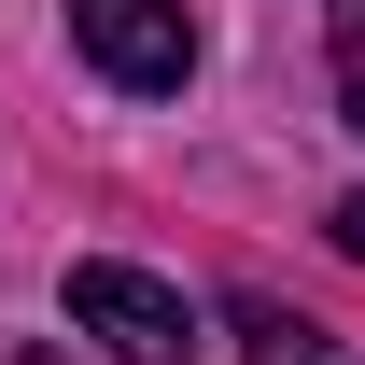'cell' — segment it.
Segmentation results:
<instances>
[{"label": "cell", "mask_w": 365, "mask_h": 365, "mask_svg": "<svg viewBox=\"0 0 365 365\" xmlns=\"http://www.w3.org/2000/svg\"><path fill=\"white\" fill-rule=\"evenodd\" d=\"M337 113L365 127V0H337Z\"/></svg>", "instance_id": "cell-4"}, {"label": "cell", "mask_w": 365, "mask_h": 365, "mask_svg": "<svg viewBox=\"0 0 365 365\" xmlns=\"http://www.w3.org/2000/svg\"><path fill=\"white\" fill-rule=\"evenodd\" d=\"M337 253H365V182H351V197H337Z\"/></svg>", "instance_id": "cell-5"}, {"label": "cell", "mask_w": 365, "mask_h": 365, "mask_svg": "<svg viewBox=\"0 0 365 365\" xmlns=\"http://www.w3.org/2000/svg\"><path fill=\"white\" fill-rule=\"evenodd\" d=\"M71 43L98 56V85L169 98L182 71H197V14H182V0H71Z\"/></svg>", "instance_id": "cell-2"}, {"label": "cell", "mask_w": 365, "mask_h": 365, "mask_svg": "<svg viewBox=\"0 0 365 365\" xmlns=\"http://www.w3.org/2000/svg\"><path fill=\"white\" fill-rule=\"evenodd\" d=\"M225 323H239V351H253V365H351V351H337L309 309H295V295H239Z\"/></svg>", "instance_id": "cell-3"}, {"label": "cell", "mask_w": 365, "mask_h": 365, "mask_svg": "<svg viewBox=\"0 0 365 365\" xmlns=\"http://www.w3.org/2000/svg\"><path fill=\"white\" fill-rule=\"evenodd\" d=\"M71 323H85L113 365H197V351H211L197 309H182L155 267H127V253H85V267H71Z\"/></svg>", "instance_id": "cell-1"}]
</instances>
